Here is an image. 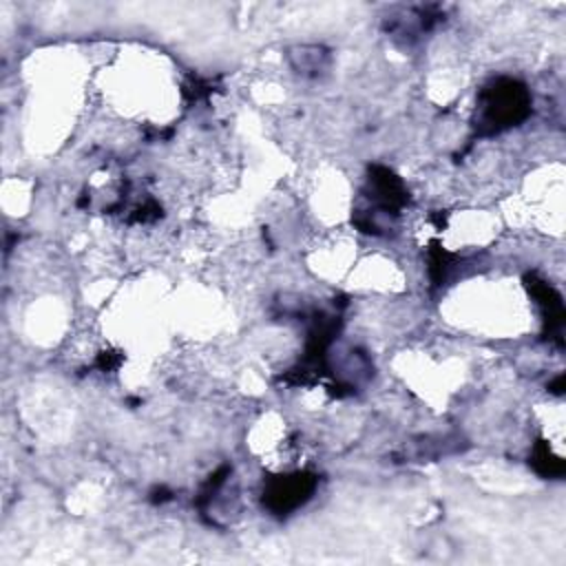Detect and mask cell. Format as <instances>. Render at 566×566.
Instances as JSON below:
<instances>
[{
  "label": "cell",
  "mask_w": 566,
  "mask_h": 566,
  "mask_svg": "<svg viewBox=\"0 0 566 566\" xmlns=\"http://www.w3.org/2000/svg\"><path fill=\"white\" fill-rule=\"evenodd\" d=\"M528 113V93L515 80H497L484 93V119L493 128L511 126Z\"/></svg>",
  "instance_id": "obj_1"
},
{
  "label": "cell",
  "mask_w": 566,
  "mask_h": 566,
  "mask_svg": "<svg viewBox=\"0 0 566 566\" xmlns=\"http://www.w3.org/2000/svg\"><path fill=\"white\" fill-rule=\"evenodd\" d=\"M312 489H314V478L305 473H296V475H285L274 480L265 495H268V504L276 513H285L303 504L310 497Z\"/></svg>",
  "instance_id": "obj_2"
}]
</instances>
